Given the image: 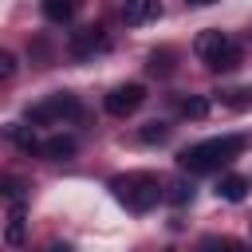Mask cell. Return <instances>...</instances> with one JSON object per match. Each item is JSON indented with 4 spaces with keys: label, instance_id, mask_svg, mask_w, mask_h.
<instances>
[{
    "label": "cell",
    "instance_id": "cell-21",
    "mask_svg": "<svg viewBox=\"0 0 252 252\" xmlns=\"http://www.w3.org/2000/svg\"><path fill=\"white\" fill-rule=\"evenodd\" d=\"M51 252H71V244H51Z\"/></svg>",
    "mask_w": 252,
    "mask_h": 252
},
{
    "label": "cell",
    "instance_id": "cell-4",
    "mask_svg": "<svg viewBox=\"0 0 252 252\" xmlns=\"http://www.w3.org/2000/svg\"><path fill=\"white\" fill-rule=\"evenodd\" d=\"M142 102H146V87H142V83H126V87H114V91L106 94V110L118 114V118L134 114Z\"/></svg>",
    "mask_w": 252,
    "mask_h": 252
},
{
    "label": "cell",
    "instance_id": "cell-17",
    "mask_svg": "<svg viewBox=\"0 0 252 252\" xmlns=\"http://www.w3.org/2000/svg\"><path fill=\"white\" fill-rule=\"evenodd\" d=\"M169 59H173L169 51H150V71L154 75H169Z\"/></svg>",
    "mask_w": 252,
    "mask_h": 252
},
{
    "label": "cell",
    "instance_id": "cell-5",
    "mask_svg": "<svg viewBox=\"0 0 252 252\" xmlns=\"http://www.w3.org/2000/svg\"><path fill=\"white\" fill-rule=\"evenodd\" d=\"M24 232H28V213H24L20 201H12V205H8V224H4V244H8V248L24 244Z\"/></svg>",
    "mask_w": 252,
    "mask_h": 252
},
{
    "label": "cell",
    "instance_id": "cell-6",
    "mask_svg": "<svg viewBox=\"0 0 252 252\" xmlns=\"http://www.w3.org/2000/svg\"><path fill=\"white\" fill-rule=\"evenodd\" d=\"M102 47H106L102 28H83V32L71 39V55H79V59H87L91 51H102Z\"/></svg>",
    "mask_w": 252,
    "mask_h": 252
},
{
    "label": "cell",
    "instance_id": "cell-9",
    "mask_svg": "<svg viewBox=\"0 0 252 252\" xmlns=\"http://www.w3.org/2000/svg\"><path fill=\"white\" fill-rule=\"evenodd\" d=\"M240 59H244V51H240V47L228 39V43H224V47H220V51L209 59V67H213V71H236V67H240Z\"/></svg>",
    "mask_w": 252,
    "mask_h": 252
},
{
    "label": "cell",
    "instance_id": "cell-19",
    "mask_svg": "<svg viewBox=\"0 0 252 252\" xmlns=\"http://www.w3.org/2000/svg\"><path fill=\"white\" fill-rule=\"evenodd\" d=\"M12 71H16V55L4 51V55H0V79H12Z\"/></svg>",
    "mask_w": 252,
    "mask_h": 252
},
{
    "label": "cell",
    "instance_id": "cell-12",
    "mask_svg": "<svg viewBox=\"0 0 252 252\" xmlns=\"http://www.w3.org/2000/svg\"><path fill=\"white\" fill-rule=\"evenodd\" d=\"M217 193H220L224 201H244V193H248V177H240V173H228V177H220Z\"/></svg>",
    "mask_w": 252,
    "mask_h": 252
},
{
    "label": "cell",
    "instance_id": "cell-18",
    "mask_svg": "<svg viewBox=\"0 0 252 252\" xmlns=\"http://www.w3.org/2000/svg\"><path fill=\"white\" fill-rule=\"evenodd\" d=\"M209 248H213V252H244V244H240V240H232V236H224V240H213Z\"/></svg>",
    "mask_w": 252,
    "mask_h": 252
},
{
    "label": "cell",
    "instance_id": "cell-3",
    "mask_svg": "<svg viewBox=\"0 0 252 252\" xmlns=\"http://www.w3.org/2000/svg\"><path fill=\"white\" fill-rule=\"evenodd\" d=\"M79 114V98L75 94H51L47 102H35V106H28V122H35V126H43V122H63V118H75Z\"/></svg>",
    "mask_w": 252,
    "mask_h": 252
},
{
    "label": "cell",
    "instance_id": "cell-16",
    "mask_svg": "<svg viewBox=\"0 0 252 252\" xmlns=\"http://www.w3.org/2000/svg\"><path fill=\"white\" fill-rule=\"evenodd\" d=\"M181 114H185V118H205V114H209V98H201V94L185 98V102H181Z\"/></svg>",
    "mask_w": 252,
    "mask_h": 252
},
{
    "label": "cell",
    "instance_id": "cell-10",
    "mask_svg": "<svg viewBox=\"0 0 252 252\" xmlns=\"http://www.w3.org/2000/svg\"><path fill=\"white\" fill-rule=\"evenodd\" d=\"M43 158H51V161H67V158H75V138H67V134L47 138V142H43Z\"/></svg>",
    "mask_w": 252,
    "mask_h": 252
},
{
    "label": "cell",
    "instance_id": "cell-13",
    "mask_svg": "<svg viewBox=\"0 0 252 252\" xmlns=\"http://www.w3.org/2000/svg\"><path fill=\"white\" fill-rule=\"evenodd\" d=\"M8 138H12L20 150H28V154H43V142H35V134L24 130V126H8Z\"/></svg>",
    "mask_w": 252,
    "mask_h": 252
},
{
    "label": "cell",
    "instance_id": "cell-1",
    "mask_svg": "<svg viewBox=\"0 0 252 252\" xmlns=\"http://www.w3.org/2000/svg\"><path fill=\"white\" fill-rule=\"evenodd\" d=\"M240 150H244V138L240 134H220V138H209V142H197V146L181 150L177 154V165L189 169V173H213V169L228 165Z\"/></svg>",
    "mask_w": 252,
    "mask_h": 252
},
{
    "label": "cell",
    "instance_id": "cell-7",
    "mask_svg": "<svg viewBox=\"0 0 252 252\" xmlns=\"http://www.w3.org/2000/svg\"><path fill=\"white\" fill-rule=\"evenodd\" d=\"M154 16H158V0H126V4H122V20H126L130 28H138V24L154 20Z\"/></svg>",
    "mask_w": 252,
    "mask_h": 252
},
{
    "label": "cell",
    "instance_id": "cell-11",
    "mask_svg": "<svg viewBox=\"0 0 252 252\" xmlns=\"http://www.w3.org/2000/svg\"><path fill=\"white\" fill-rule=\"evenodd\" d=\"M39 8H43V16H47L51 24H63V20H71V16H75L79 0H39Z\"/></svg>",
    "mask_w": 252,
    "mask_h": 252
},
{
    "label": "cell",
    "instance_id": "cell-20",
    "mask_svg": "<svg viewBox=\"0 0 252 252\" xmlns=\"http://www.w3.org/2000/svg\"><path fill=\"white\" fill-rule=\"evenodd\" d=\"M185 4H193V8H209V4H217V0H185Z\"/></svg>",
    "mask_w": 252,
    "mask_h": 252
},
{
    "label": "cell",
    "instance_id": "cell-2",
    "mask_svg": "<svg viewBox=\"0 0 252 252\" xmlns=\"http://www.w3.org/2000/svg\"><path fill=\"white\" fill-rule=\"evenodd\" d=\"M110 189H114V197L130 209V213H150L161 197H165V189L158 185V177L154 173H118L114 181H110Z\"/></svg>",
    "mask_w": 252,
    "mask_h": 252
},
{
    "label": "cell",
    "instance_id": "cell-14",
    "mask_svg": "<svg viewBox=\"0 0 252 252\" xmlns=\"http://www.w3.org/2000/svg\"><path fill=\"white\" fill-rule=\"evenodd\" d=\"M165 201H169V205H185V201H193V185L181 181V177L169 181V185H165Z\"/></svg>",
    "mask_w": 252,
    "mask_h": 252
},
{
    "label": "cell",
    "instance_id": "cell-8",
    "mask_svg": "<svg viewBox=\"0 0 252 252\" xmlns=\"http://www.w3.org/2000/svg\"><path fill=\"white\" fill-rule=\"evenodd\" d=\"M224 43H228V35H224V32H217V28H209V32H201V35L193 39V51H197V55L209 63V59H213V55H217Z\"/></svg>",
    "mask_w": 252,
    "mask_h": 252
},
{
    "label": "cell",
    "instance_id": "cell-15",
    "mask_svg": "<svg viewBox=\"0 0 252 252\" xmlns=\"http://www.w3.org/2000/svg\"><path fill=\"white\" fill-rule=\"evenodd\" d=\"M138 138L150 142V146H154V142H165V138H169V126H165V122H146V126L138 130Z\"/></svg>",
    "mask_w": 252,
    "mask_h": 252
}]
</instances>
